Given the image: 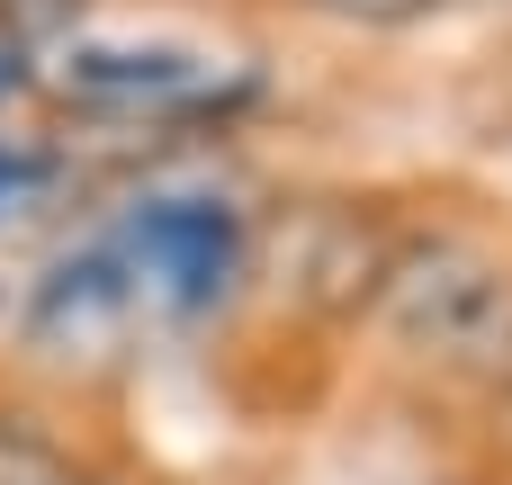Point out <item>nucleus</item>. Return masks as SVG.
<instances>
[{"instance_id":"10","label":"nucleus","mask_w":512,"mask_h":485,"mask_svg":"<svg viewBox=\"0 0 512 485\" xmlns=\"http://www.w3.org/2000/svg\"><path fill=\"white\" fill-rule=\"evenodd\" d=\"M72 485H99V477H72Z\"/></svg>"},{"instance_id":"4","label":"nucleus","mask_w":512,"mask_h":485,"mask_svg":"<svg viewBox=\"0 0 512 485\" xmlns=\"http://www.w3.org/2000/svg\"><path fill=\"white\" fill-rule=\"evenodd\" d=\"M126 297H135V270H126L117 252H81V261H63V270L36 288L27 333H36L45 351H63V342H99V333L126 315Z\"/></svg>"},{"instance_id":"11","label":"nucleus","mask_w":512,"mask_h":485,"mask_svg":"<svg viewBox=\"0 0 512 485\" xmlns=\"http://www.w3.org/2000/svg\"><path fill=\"white\" fill-rule=\"evenodd\" d=\"M0 45H9V36H0Z\"/></svg>"},{"instance_id":"1","label":"nucleus","mask_w":512,"mask_h":485,"mask_svg":"<svg viewBox=\"0 0 512 485\" xmlns=\"http://www.w3.org/2000/svg\"><path fill=\"white\" fill-rule=\"evenodd\" d=\"M378 315L405 351H423L432 369L468 378V387H512V270L477 243H396Z\"/></svg>"},{"instance_id":"2","label":"nucleus","mask_w":512,"mask_h":485,"mask_svg":"<svg viewBox=\"0 0 512 485\" xmlns=\"http://www.w3.org/2000/svg\"><path fill=\"white\" fill-rule=\"evenodd\" d=\"M117 261H126L153 297H171L180 315H198V306H216V297L234 288L243 225H234V207H216V198H153V207L126 225Z\"/></svg>"},{"instance_id":"6","label":"nucleus","mask_w":512,"mask_h":485,"mask_svg":"<svg viewBox=\"0 0 512 485\" xmlns=\"http://www.w3.org/2000/svg\"><path fill=\"white\" fill-rule=\"evenodd\" d=\"M72 18H81V0H0V36L27 54V45H54V36H72Z\"/></svg>"},{"instance_id":"9","label":"nucleus","mask_w":512,"mask_h":485,"mask_svg":"<svg viewBox=\"0 0 512 485\" xmlns=\"http://www.w3.org/2000/svg\"><path fill=\"white\" fill-rule=\"evenodd\" d=\"M18 81H27V63H18V45H0V99H9Z\"/></svg>"},{"instance_id":"7","label":"nucleus","mask_w":512,"mask_h":485,"mask_svg":"<svg viewBox=\"0 0 512 485\" xmlns=\"http://www.w3.org/2000/svg\"><path fill=\"white\" fill-rule=\"evenodd\" d=\"M306 9L351 18V27H405V18H423V9H441V0H306Z\"/></svg>"},{"instance_id":"3","label":"nucleus","mask_w":512,"mask_h":485,"mask_svg":"<svg viewBox=\"0 0 512 485\" xmlns=\"http://www.w3.org/2000/svg\"><path fill=\"white\" fill-rule=\"evenodd\" d=\"M198 54H171V45H153V54H135V45H72L63 54V72H54V90L63 99H90V108H135V99H189L198 90Z\"/></svg>"},{"instance_id":"8","label":"nucleus","mask_w":512,"mask_h":485,"mask_svg":"<svg viewBox=\"0 0 512 485\" xmlns=\"http://www.w3.org/2000/svg\"><path fill=\"white\" fill-rule=\"evenodd\" d=\"M36 180H45V162H36V153H0V207H9V198H27Z\"/></svg>"},{"instance_id":"5","label":"nucleus","mask_w":512,"mask_h":485,"mask_svg":"<svg viewBox=\"0 0 512 485\" xmlns=\"http://www.w3.org/2000/svg\"><path fill=\"white\" fill-rule=\"evenodd\" d=\"M387 261H396V243H387L369 216H324L315 243H306V261H297V279H306V297H315L324 315H360V306H378Z\"/></svg>"}]
</instances>
